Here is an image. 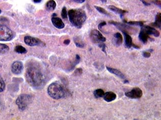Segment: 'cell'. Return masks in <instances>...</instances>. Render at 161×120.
<instances>
[{"label": "cell", "instance_id": "d6986e66", "mask_svg": "<svg viewBox=\"0 0 161 120\" xmlns=\"http://www.w3.org/2000/svg\"><path fill=\"white\" fill-rule=\"evenodd\" d=\"M154 27H156L157 28L161 29V13H157L156 19H155V22L152 23L151 24Z\"/></svg>", "mask_w": 161, "mask_h": 120}, {"label": "cell", "instance_id": "9c48e42d", "mask_svg": "<svg viewBox=\"0 0 161 120\" xmlns=\"http://www.w3.org/2000/svg\"><path fill=\"white\" fill-rule=\"evenodd\" d=\"M125 96L131 99H139L142 96V91L140 88L135 87L130 91L125 93Z\"/></svg>", "mask_w": 161, "mask_h": 120}, {"label": "cell", "instance_id": "d4e9b609", "mask_svg": "<svg viewBox=\"0 0 161 120\" xmlns=\"http://www.w3.org/2000/svg\"><path fill=\"white\" fill-rule=\"evenodd\" d=\"M95 8L97 9V11L99 12L100 13H101V14H104V15H106L109 16V13L105 9H104L102 7H100L99 6H95Z\"/></svg>", "mask_w": 161, "mask_h": 120}, {"label": "cell", "instance_id": "ab89813d", "mask_svg": "<svg viewBox=\"0 0 161 120\" xmlns=\"http://www.w3.org/2000/svg\"><path fill=\"white\" fill-rule=\"evenodd\" d=\"M101 2L102 3H105L107 2V0H104V1H103V0H102V1H101Z\"/></svg>", "mask_w": 161, "mask_h": 120}, {"label": "cell", "instance_id": "7402d4cb", "mask_svg": "<svg viewBox=\"0 0 161 120\" xmlns=\"http://www.w3.org/2000/svg\"><path fill=\"white\" fill-rule=\"evenodd\" d=\"M16 52L18 53L19 54H25L27 53V50L23 46L21 45H18L15 47L14 49Z\"/></svg>", "mask_w": 161, "mask_h": 120}, {"label": "cell", "instance_id": "e575fe53", "mask_svg": "<svg viewBox=\"0 0 161 120\" xmlns=\"http://www.w3.org/2000/svg\"><path fill=\"white\" fill-rule=\"evenodd\" d=\"M70 40L69 39L65 40H64V44L65 45H69L70 44Z\"/></svg>", "mask_w": 161, "mask_h": 120}, {"label": "cell", "instance_id": "4fadbf2b", "mask_svg": "<svg viewBox=\"0 0 161 120\" xmlns=\"http://www.w3.org/2000/svg\"><path fill=\"white\" fill-rule=\"evenodd\" d=\"M138 38L140 41H142L144 44H146L148 42V39H150V37L149 36L148 34L146 33L142 28L141 29V31L139 34Z\"/></svg>", "mask_w": 161, "mask_h": 120}, {"label": "cell", "instance_id": "277c9868", "mask_svg": "<svg viewBox=\"0 0 161 120\" xmlns=\"http://www.w3.org/2000/svg\"><path fill=\"white\" fill-rule=\"evenodd\" d=\"M31 97L27 94H22L18 96L16 101V103L19 109L24 111L26 109L28 105L31 103Z\"/></svg>", "mask_w": 161, "mask_h": 120}, {"label": "cell", "instance_id": "5b68a950", "mask_svg": "<svg viewBox=\"0 0 161 120\" xmlns=\"http://www.w3.org/2000/svg\"><path fill=\"white\" fill-rule=\"evenodd\" d=\"M14 37L13 32L7 26L0 24V41H9Z\"/></svg>", "mask_w": 161, "mask_h": 120}, {"label": "cell", "instance_id": "cb8c5ba5", "mask_svg": "<svg viewBox=\"0 0 161 120\" xmlns=\"http://www.w3.org/2000/svg\"><path fill=\"white\" fill-rule=\"evenodd\" d=\"M9 50V47L6 44L0 43V54H5Z\"/></svg>", "mask_w": 161, "mask_h": 120}, {"label": "cell", "instance_id": "2e32d148", "mask_svg": "<svg viewBox=\"0 0 161 120\" xmlns=\"http://www.w3.org/2000/svg\"><path fill=\"white\" fill-rule=\"evenodd\" d=\"M124 36L125 46L127 48H130L133 44L131 36L126 33H123Z\"/></svg>", "mask_w": 161, "mask_h": 120}, {"label": "cell", "instance_id": "4dcf8cb0", "mask_svg": "<svg viewBox=\"0 0 161 120\" xmlns=\"http://www.w3.org/2000/svg\"><path fill=\"white\" fill-rule=\"evenodd\" d=\"M99 47L101 48L102 49V50L104 52L106 53V45L104 44V43H102V44H100L98 45Z\"/></svg>", "mask_w": 161, "mask_h": 120}, {"label": "cell", "instance_id": "83f0119b", "mask_svg": "<svg viewBox=\"0 0 161 120\" xmlns=\"http://www.w3.org/2000/svg\"><path fill=\"white\" fill-rule=\"evenodd\" d=\"M61 16L62 17L63 19H66L67 17V8L65 7H64L63 8L62 10V12H61Z\"/></svg>", "mask_w": 161, "mask_h": 120}, {"label": "cell", "instance_id": "7a4b0ae2", "mask_svg": "<svg viewBox=\"0 0 161 120\" xmlns=\"http://www.w3.org/2000/svg\"><path fill=\"white\" fill-rule=\"evenodd\" d=\"M68 15L71 24L78 29L82 28L87 19L86 13L82 9H71L68 11Z\"/></svg>", "mask_w": 161, "mask_h": 120}, {"label": "cell", "instance_id": "ac0fdd59", "mask_svg": "<svg viewBox=\"0 0 161 120\" xmlns=\"http://www.w3.org/2000/svg\"><path fill=\"white\" fill-rule=\"evenodd\" d=\"M114 43L117 46H120L123 42V37L120 33H116L114 35Z\"/></svg>", "mask_w": 161, "mask_h": 120}, {"label": "cell", "instance_id": "1f68e13d", "mask_svg": "<svg viewBox=\"0 0 161 120\" xmlns=\"http://www.w3.org/2000/svg\"><path fill=\"white\" fill-rule=\"evenodd\" d=\"M106 22L105 21H103V22H102L99 24V25H98V28H99V29L100 30V31H102V28L103 27V26H105L106 25Z\"/></svg>", "mask_w": 161, "mask_h": 120}, {"label": "cell", "instance_id": "7c38bea8", "mask_svg": "<svg viewBox=\"0 0 161 120\" xmlns=\"http://www.w3.org/2000/svg\"><path fill=\"white\" fill-rule=\"evenodd\" d=\"M52 23L54 25L55 27L58 29H62L65 27V24L64 22H63L62 19L58 17H52Z\"/></svg>", "mask_w": 161, "mask_h": 120}, {"label": "cell", "instance_id": "74e56055", "mask_svg": "<svg viewBox=\"0 0 161 120\" xmlns=\"http://www.w3.org/2000/svg\"><path fill=\"white\" fill-rule=\"evenodd\" d=\"M33 2L35 3H41V0H34V1H33Z\"/></svg>", "mask_w": 161, "mask_h": 120}, {"label": "cell", "instance_id": "8992f818", "mask_svg": "<svg viewBox=\"0 0 161 120\" xmlns=\"http://www.w3.org/2000/svg\"><path fill=\"white\" fill-rule=\"evenodd\" d=\"M90 39L95 44L99 45L100 44L103 43L106 41V38L104 37L100 31L97 29H93L90 33Z\"/></svg>", "mask_w": 161, "mask_h": 120}, {"label": "cell", "instance_id": "4316f807", "mask_svg": "<svg viewBox=\"0 0 161 120\" xmlns=\"http://www.w3.org/2000/svg\"><path fill=\"white\" fill-rule=\"evenodd\" d=\"M5 88V84L2 78L0 76V92L3 91Z\"/></svg>", "mask_w": 161, "mask_h": 120}, {"label": "cell", "instance_id": "f35d334b", "mask_svg": "<svg viewBox=\"0 0 161 120\" xmlns=\"http://www.w3.org/2000/svg\"><path fill=\"white\" fill-rule=\"evenodd\" d=\"M56 16H57V14H56V13L53 14V15H52L53 17H56Z\"/></svg>", "mask_w": 161, "mask_h": 120}, {"label": "cell", "instance_id": "44dd1931", "mask_svg": "<svg viewBox=\"0 0 161 120\" xmlns=\"http://www.w3.org/2000/svg\"><path fill=\"white\" fill-rule=\"evenodd\" d=\"M74 43L76 45V46H77V47L84 48L85 46L84 43L82 41L81 39H80L78 37H76L74 38Z\"/></svg>", "mask_w": 161, "mask_h": 120}, {"label": "cell", "instance_id": "f546056e", "mask_svg": "<svg viewBox=\"0 0 161 120\" xmlns=\"http://www.w3.org/2000/svg\"><path fill=\"white\" fill-rule=\"evenodd\" d=\"M142 55L145 58H149V57H150L151 54H150V52H148V51H143Z\"/></svg>", "mask_w": 161, "mask_h": 120}, {"label": "cell", "instance_id": "e0dca14e", "mask_svg": "<svg viewBox=\"0 0 161 120\" xmlns=\"http://www.w3.org/2000/svg\"><path fill=\"white\" fill-rule=\"evenodd\" d=\"M106 68L110 72L112 73L113 74H115L116 76L119 77L121 79H124V75L123 74L120 70H117V69H115V68H110L108 66H106Z\"/></svg>", "mask_w": 161, "mask_h": 120}, {"label": "cell", "instance_id": "6da1fadb", "mask_svg": "<svg viewBox=\"0 0 161 120\" xmlns=\"http://www.w3.org/2000/svg\"><path fill=\"white\" fill-rule=\"evenodd\" d=\"M25 77L28 84L34 87H40L44 81L43 74L41 70L35 66H30L27 68Z\"/></svg>", "mask_w": 161, "mask_h": 120}, {"label": "cell", "instance_id": "9a60e30c", "mask_svg": "<svg viewBox=\"0 0 161 120\" xmlns=\"http://www.w3.org/2000/svg\"><path fill=\"white\" fill-rule=\"evenodd\" d=\"M108 8L111 10V11L114 12L116 14H118L120 15V17L121 18H122L123 16L127 12V11L124 10H122V9L118 8L117 7H116L115 6L113 5H110L108 6Z\"/></svg>", "mask_w": 161, "mask_h": 120}, {"label": "cell", "instance_id": "30bf717a", "mask_svg": "<svg viewBox=\"0 0 161 120\" xmlns=\"http://www.w3.org/2000/svg\"><path fill=\"white\" fill-rule=\"evenodd\" d=\"M11 70L13 74H20L23 70V63L19 61L14 62L11 66Z\"/></svg>", "mask_w": 161, "mask_h": 120}, {"label": "cell", "instance_id": "484cf974", "mask_svg": "<svg viewBox=\"0 0 161 120\" xmlns=\"http://www.w3.org/2000/svg\"><path fill=\"white\" fill-rule=\"evenodd\" d=\"M126 23H128V24H130V25H131L140 26V27H142L144 25V22L143 21H129V22L126 21Z\"/></svg>", "mask_w": 161, "mask_h": 120}, {"label": "cell", "instance_id": "ba28073f", "mask_svg": "<svg viewBox=\"0 0 161 120\" xmlns=\"http://www.w3.org/2000/svg\"><path fill=\"white\" fill-rule=\"evenodd\" d=\"M109 23L110 24H113L114 25L116 26L117 28L120 30L122 33H126L128 34L130 32H134V29L128 26L127 25L124 23L116 22L114 21H109Z\"/></svg>", "mask_w": 161, "mask_h": 120}, {"label": "cell", "instance_id": "8d00e7d4", "mask_svg": "<svg viewBox=\"0 0 161 120\" xmlns=\"http://www.w3.org/2000/svg\"><path fill=\"white\" fill-rule=\"evenodd\" d=\"M132 46H133V48H135V49H140V46H138V45H136L134 44H132Z\"/></svg>", "mask_w": 161, "mask_h": 120}, {"label": "cell", "instance_id": "f1b7e54d", "mask_svg": "<svg viewBox=\"0 0 161 120\" xmlns=\"http://www.w3.org/2000/svg\"><path fill=\"white\" fill-rule=\"evenodd\" d=\"M82 70L81 68H79L76 69L75 70V72H74L75 75H76V76L80 75V74H82Z\"/></svg>", "mask_w": 161, "mask_h": 120}, {"label": "cell", "instance_id": "d6a6232c", "mask_svg": "<svg viewBox=\"0 0 161 120\" xmlns=\"http://www.w3.org/2000/svg\"><path fill=\"white\" fill-rule=\"evenodd\" d=\"M152 2H153V3H154V4H155V5H156L157 6L159 7L160 8H161V1H152Z\"/></svg>", "mask_w": 161, "mask_h": 120}, {"label": "cell", "instance_id": "836d02e7", "mask_svg": "<svg viewBox=\"0 0 161 120\" xmlns=\"http://www.w3.org/2000/svg\"><path fill=\"white\" fill-rule=\"evenodd\" d=\"M141 2H142L144 5V6H150V3H148L146 1H141Z\"/></svg>", "mask_w": 161, "mask_h": 120}, {"label": "cell", "instance_id": "60d3db41", "mask_svg": "<svg viewBox=\"0 0 161 120\" xmlns=\"http://www.w3.org/2000/svg\"><path fill=\"white\" fill-rule=\"evenodd\" d=\"M124 83L125 84H126V83H129V81H128V80H125L124 81Z\"/></svg>", "mask_w": 161, "mask_h": 120}, {"label": "cell", "instance_id": "3957f363", "mask_svg": "<svg viewBox=\"0 0 161 120\" xmlns=\"http://www.w3.org/2000/svg\"><path fill=\"white\" fill-rule=\"evenodd\" d=\"M47 93L50 97L55 99H59L64 97L65 91L62 85L60 83H53L48 87Z\"/></svg>", "mask_w": 161, "mask_h": 120}, {"label": "cell", "instance_id": "ffe728a7", "mask_svg": "<svg viewBox=\"0 0 161 120\" xmlns=\"http://www.w3.org/2000/svg\"><path fill=\"white\" fill-rule=\"evenodd\" d=\"M56 7V3L54 1H49L46 4L45 8L47 11H54Z\"/></svg>", "mask_w": 161, "mask_h": 120}, {"label": "cell", "instance_id": "b9f144b4", "mask_svg": "<svg viewBox=\"0 0 161 120\" xmlns=\"http://www.w3.org/2000/svg\"><path fill=\"white\" fill-rule=\"evenodd\" d=\"M1 12H2V11H1V10H0V14H1Z\"/></svg>", "mask_w": 161, "mask_h": 120}, {"label": "cell", "instance_id": "8fae6325", "mask_svg": "<svg viewBox=\"0 0 161 120\" xmlns=\"http://www.w3.org/2000/svg\"><path fill=\"white\" fill-rule=\"evenodd\" d=\"M142 28L144 29L146 33L148 34V35H153L156 37H158L160 33L159 31H157L154 27H152L148 25H143L142 26Z\"/></svg>", "mask_w": 161, "mask_h": 120}, {"label": "cell", "instance_id": "603a6c76", "mask_svg": "<svg viewBox=\"0 0 161 120\" xmlns=\"http://www.w3.org/2000/svg\"><path fill=\"white\" fill-rule=\"evenodd\" d=\"M94 94L96 98H99L103 97L105 94V92L103 90L98 89L96 90L94 92Z\"/></svg>", "mask_w": 161, "mask_h": 120}, {"label": "cell", "instance_id": "52a82bcc", "mask_svg": "<svg viewBox=\"0 0 161 120\" xmlns=\"http://www.w3.org/2000/svg\"><path fill=\"white\" fill-rule=\"evenodd\" d=\"M24 41L27 45L31 46V47L36 46L43 47V46H45V43H43V42L41 41L37 38L32 37L31 36L25 37L24 39Z\"/></svg>", "mask_w": 161, "mask_h": 120}, {"label": "cell", "instance_id": "5bb4252c", "mask_svg": "<svg viewBox=\"0 0 161 120\" xmlns=\"http://www.w3.org/2000/svg\"><path fill=\"white\" fill-rule=\"evenodd\" d=\"M116 97H117L116 94L113 92H107L105 93L103 96L104 100L108 103L115 100Z\"/></svg>", "mask_w": 161, "mask_h": 120}, {"label": "cell", "instance_id": "d590c367", "mask_svg": "<svg viewBox=\"0 0 161 120\" xmlns=\"http://www.w3.org/2000/svg\"><path fill=\"white\" fill-rule=\"evenodd\" d=\"M73 2H74L78 3H83L85 2L84 0H77V1H73Z\"/></svg>", "mask_w": 161, "mask_h": 120}, {"label": "cell", "instance_id": "7bdbcfd3", "mask_svg": "<svg viewBox=\"0 0 161 120\" xmlns=\"http://www.w3.org/2000/svg\"></svg>", "mask_w": 161, "mask_h": 120}]
</instances>
